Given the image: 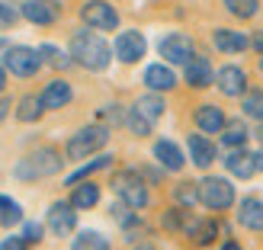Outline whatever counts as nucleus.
Listing matches in <instances>:
<instances>
[{
    "mask_svg": "<svg viewBox=\"0 0 263 250\" xmlns=\"http://www.w3.org/2000/svg\"><path fill=\"white\" fill-rule=\"evenodd\" d=\"M4 64H7V71H10V74H16V77H32L39 68H42V55H39L35 48L13 45V48H7Z\"/></svg>",
    "mask_w": 263,
    "mask_h": 250,
    "instance_id": "6",
    "label": "nucleus"
},
{
    "mask_svg": "<svg viewBox=\"0 0 263 250\" xmlns=\"http://www.w3.org/2000/svg\"><path fill=\"white\" fill-rule=\"evenodd\" d=\"M260 68H263V61H260Z\"/></svg>",
    "mask_w": 263,
    "mask_h": 250,
    "instance_id": "48",
    "label": "nucleus"
},
{
    "mask_svg": "<svg viewBox=\"0 0 263 250\" xmlns=\"http://www.w3.org/2000/svg\"><path fill=\"white\" fill-rule=\"evenodd\" d=\"M42 106L45 109H61V106H68L71 103V87L64 84V81H51L45 90H42Z\"/></svg>",
    "mask_w": 263,
    "mask_h": 250,
    "instance_id": "17",
    "label": "nucleus"
},
{
    "mask_svg": "<svg viewBox=\"0 0 263 250\" xmlns=\"http://www.w3.org/2000/svg\"><path fill=\"white\" fill-rule=\"evenodd\" d=\"M196 125L202 131H221L225 128V112L218 106H199L196 109Z\"/></svg>",
    "mask_w": 263,
    "mask_h": 250,
    "instance_id": "21",
    "label": "nucleus"
},
{
    "mask_svg": "<svg viewBox=\"0 0 263 250\" xmlns=\"http://www.w3.org/2000/svg\"><path fill=\"white\" fill-rule=\"evenodd\" d=\"M138 250H154V247H148V244H141V247H138Z\"/></svg>",
    "mask_w": 263,
    "mask_h": 250,
    "instance_id": "45",
    "label": "nucleus"
},
{
    "mask_svg": "<svg viewBox=\"0 0 263 250\" xmlns=\"http://www.w3.org/2000/svg\"><path fill=\"white\" fill-rule=\"evenodd\" d=\"M177 202L180 205H196L199 202V183H180L177 186Z\"/></svg>",
    "mask_w": 263,
    "mask_h": 250,
    "instance_id": "30",
    "label": "nucleus"
},
{
    "mask_svg": "<svg viewBox=\"0 0 263 250\" xmlns=\"http://www.w3.org/2000/svg\"><path fill=\"white\" fill-rule=\"evenodd\" d=\"M190 234L196 238V244H212L215 234H218V225H215V221H196Z\"/></svg>",
    "mask_w": 263,
    "mask_h": 250,
    "instance_id": "28",
    "label": "nucleus"
},
{
    "mask_svg": "<svg viewBox=\"0 0 263 250\" xmlns=\"http://www.w3.org/2000/svg\"><path fill=\"white\" fill-rule=\"evenodd\" d=\"M71 58L87 71H106L112 61V48L97 32H77L71 39Z\"/></svg>",
    "mask_w": 263,
    "mask_h": 250,
    "instance_id": "1",
    "label": "nucleus"
},
{
    "mask_svg": "<svg viewBox=\"0 0 263 250\" xmlns=\"http://www.w3.org/2000/svg\"><path fill=\"white\" fill-rule=\"evenodd\" d=\"M212 42L218 51H228V55H238V51H244L247 45H251V39H247L244 32H234V29H215Z\"/></svg>",
    "mask_w": 263,
    "mask_h": 250,
    "instance_id": "16",
    "label": "nucleus"
},
{
    "mask_svg": "<svg viewBox=\"0 0 263 250\" xmlns=\"http://www.w3.org/2000/svg\"><path fill=\"white\" fill-rule=\"evenodd\" d=\"M77 225V215H74V205L71 202H55L48 208V228L58 234V238H68Z\"/></svg>",
    "mask_w": 263,
    "mask_h": 250,
    "instance_id": "11",
    "label": "nucleus"
},
{
    "mask_svg": "<svg viewBox=\"0 0 263 250\" xmlns=\"http://www.w3.org/2000/svg\"><path fill=\"white\" fill-rule=\"evenodd\" d=\"M254 48H257L260 55H263V32H260V35H254Z\"/></svg>",
    "mask_w": 263,
    "mask_h": 250,
    "instance_id": "39",
    "label": "nucleus"
},
{
    "mask_svg": "<svg viewBox=\"0 0 263 250\" xmlns=\"http://www.w3.org/2000/svg\"><path fill=\"white\" fill-rule=\"evenodd\" d=\"M4 84H7V74H4V68H0V90H4Z\"/></svg>",
    "mask_w": 263,
    "mask_h": 250,
    "instance_id": "42",
    "label": "nucleus"
},
{
    "mask_svg": "<svg viewBox=\"0 0 263 250\" xmlns=\"http://www.w3.org/2000/svg\"><path fill=\"white\" fill-rule=\"evenodd\" d=\"M42 100H39V97H23L20 100V109H16V119L20 122H35L39 119V116H42Z\"/></svg>",
    "mask_w": 263,
    "mask_h": 250,
    "instance_id": "26",
    "label": "nucleus"
},
{
    "mask_svg": "<svg viewBox=\"0 0 263 250\" xmlns=\"http://www.w3.org/2000/svg\"><path fill=\"white\" fill-rule=\"evenodd\" d=\"M225 167H228L238 180H251L257 170H260V167H257V157H254L251 151H241V148H234V151L225 157Z\"/></svg>",
    "mask_w": 263,
    "mask_h": 250,
    "instance_id": "13",
    "label": "nucleus"
},
{
    "mask_svg": "<svg viewBox=\"0 0 263 250\" xmlns=\"http://www.w3.org/2000/svg\"><path fill=\"white\" fill-rule=\"evenodd\" d=\"M20 13L35 26H51L61 16V7H58V0H26Z\"/></svg>",
    "mask_w": 263,
    "mask_h": 250,
    "instance_id": "10",
    "label": "nucleus"
},
{
    "mask_svg": "<svg viewBox=\"0 0 263 250\" xmlns=\"http://www.w3.org/2000/svg\"><path fill=\"white\" fill-rule=\"evenodd\" d=\"M144 48H148V42H144V35H141L138 29L119 32V35H116V45H112L116 58L125 61V64H135L138 58H144Z\"/></svg>",
    "mask_w": 263,
    "mask_h": 250,
    "instance_id": "8",
    "label": "nucleus"
},
{
    "mask_svg": "<svg viewBox=\"0 0 263 250\" xmlns=\"http://www.w3.org/2000/svg\"><path fill=\"white\" fill-rule=\"evenodd\" d=\"M97 202H100V186L97 183H81V186H74V196H71L74 208H93Z\"/></svg>",
    "mask_w": 263,
    "mask_h": 250,
    "instance_id": "22",
    "label": "nucleus"
},
{
    "mask_svg": "<svg viewBox=\"0 0 263 250\" xmlns=\"http://www.w3.org/2000/svg\"><path fill=\"white\" fill-rule=\"evenodd\" d=\"M109 161H112V157H97L93 164H87V167H81V170H77V174H71V177H68V183H81L84 177L97 174V170H103V167H109Z\"/></svg>",
    "mask_w": 263,
    "mask_h": 250,
    "instance_id": "32",
    "label": "nucleus"
},
{
    "mask_svg": "<svg viewBox=\"0 0 263 250\" xmlns=\"http://www.w3.org/2000/svg\"><path fill=\"white\" fill-rule=\"evenodd\" d=\"M257 135H260V138H263V125H260V131H257Z\"/></svg>",
    "mask_w": 263,
    "mask_h": 250,
    "instance_id": "46",
    "label": "nucleus"
},
{
    "mask_svg": "<svg viewBox=\"0 0 263 250\" xmlns=\"http://www.w3.org/2000/svg\"><path fill=\"white\" fill-rule=\"evenodd\" d=\"M26 244H29L26 238H7L4 244H0V250H26Z\"/></svg>",
    "mask_w": 263,
    "mask_h": 250,
    "instance_id": "37",
    "label": "nucleus"
},
{
    "mask_svg": "<svg viewBox=\"0 0 263 250\" xmlns=\"http://www.w3.org/2000/svg\"><path fill=\"white\" fill-rule=\"evenodd\" d=\"M7 48H10V45H7V42H0V51H4V55H7Z\"/></svg>",
    "mask_w": 263,
    "mask_h": 250,
    "instance_id": "44",
    "label": "nucleus"
},
{
    "mask_svg": "<svg viewBox=\"0 0 263 250\" xmlns=\"http://www.w3.org/2000/svg\"><path fill=\"white\" fill-rule=\"evenodd\" d=\"M218 90L225 97H244V90H247V74L241 68H234V64H228V68H221L218 71Z\"/></svg>",
    "mask_w": 263,
    "mask_h": 250,
    "instance_id": "12",
    "label": "nucleus"
},
{
    "mask_svg": "<svg viewBox=\"0 0 263 250\" xmlns=\"http://www.w3.org/2000/svg\"><path fill=\"white\" fill-rule=\"evenodd\" d=\"M257 167H260V170H263V151H260V154H257Z\"/></svg>",
    "mask_w": 263,
    "mask_h": 250,
    "instance_id": "43",
    "label": "nucleus"
},
{
    "mask_svg": "<svg viewBox=\"0 0 263 250\" xmlns=\"http://www.w3.org/2000/svg\"><path fill=\"white\" fill-rule=\"evenodd\" d=\"M106 141H109V128L106 125H87V128L77 131V135H71V141H68V157H71V161H81V157L100 151Z\"/></svg>",
    "mask_w": 263,
    "mask_h": 250,
    "instance_id": "3",
    "label": "nucleus"
},
{
    "mask_svg": "<svg viewBox=\"0 0 263 250\" xmlns=\"http://www.w3.org/2000/svg\"><path fill=\"white\" fill-rule=\"evenodd\" d=\"M100 116H103V119H109V122H122V106H106Z\"/></svg>",
    "mask_w": 263,
    "mask_h": 250,
    "instance_id": "38",
    "label": "nucleus"
},
{
    "mask_svg": "<svg viewBox=\"0 0 263 250\" xmlns=\"http://www.w3.org/2000/svg\"><path fill=\"white\" fill-rule=\"evenodd\" d=\"M238 221L247 228V231H263V202L260 199H241L238 205Z\"/></svg>",
    "mask_w": 263,
    "mask_h": 250,
    "instance_id": "14",
    "label": "nucleus"
},
{
    "mask_svg": "<svg viewBox=\"0 0 263 250\" xmlns=\"http://www.w3.org/2000/svg\"><path fill=\"white\" fill-rule=\"evenodd\" d=\"M135 109L144 116V119H151V122H154V119H161V116H164V109H167V106H164V100H161V97L148 93V97H141V100L135 103Z\"/></svg>",
    "mask_w": 263,
    "mask_h": 250,
    "instance_id": "24",
    "label": "nucleus"
},
{
    "mask_svg": "<svg viewBox=\"0 0 263 250\" xmlns=\"http://www.w3.org/2000/svg\"><path fill=\"white\" fill-rule=\"evenodd\" d=\"M190 157H193V164L196 167H209L215 161V144L209 141V138H202V135H190Z\"/></svg>",
    "mask_w": 263,
    "mask_h": 250,
    "instance_id": "20",
    "label": "nucleus"
},
{
    "mask_svg": "<svg viewBox=\"0 0 263 250\" xmlns=\"http://www.w3.org/2000/svg\"><path fill=\"white\" fill-rule=\"evenodd\" d=\"M71 250H109V241L103 238L100 231H81V234L74 238Z\"/></svg>",
    "mask_w": 263,
    "mask_h": 250,
    "instance_id": "23",
    "label": "nucleus"
},
{
    "mask_svg": "<svg viewBox=\"0 0 263 250\" xmlns=\"http://www.w3.org/2000/svg\"><path fill=\"white\" fill-rule=\"evenodd\" d=\"M154 157L161 161L164 170H174V174H177V170H183V164H186V161H183V151L177 148L174 141H157L154 144Z\"/></svg>",
    "mask_w": 263,
    "mask_h": 250,
    "instance_id": "19",
    "label": "nucleus"
},
{
    "mask_svg": "<svg viewBox=\"0 0 263 250\" xmlns=\"http://www.w3.org/2000/svg\"><path fill=\"white\" fill-rule=\"evenodd\" d=\"M112 189L132 208H144V205H148V189H144V180L138 174H132V170H122V174L112 177Z\"/></svg>",
    "mask_w": 263,
    "mask_h": 250,
    "instance_id": "5",
    "label": "nucleus"
},
{
    "mask_svg": "<svg viewBox=\"0 0 263 250\" xmlns=\"http://www.w3.org/2000/svg\"><path fill=\"white\" fill-rule=\"evenodd\" d=\"M39 55H42L48 64H55V68H68V58H64L55 45H42V48H39Z\"/></svg>",
    "mask_w": 263,
    "mask_h": 250,
    "instance_id": "34",
    "label": "nucleus"
},
{
    "mask_svg": "<svg viewBox=\"0 0 263 250\" xmlns=\"http://www.w3.org/2000/svg\"><path fill=\"white\" fill-rule=\"evenodd\" d=\"M125 122H128V128L135 131V135H151V119H144L138 109H132V116H128Z\"/></svg>",
    "mask_w": 263,
    "mask_h": 250,
    "instance_id": "33",
    "label": "nucleus"
},
{
    "mask_svg": "<svg viewBox=\"0 0 263 250\" xmlns=\"http://www.w3.org/2000/svg\"><path fill=\"white\" fill-rule=\"evenodd\" d=\"M23 238L29 241V244H39V241H42V225L29 221V225H26V231H23Z\"/></svg>",
    "mask_w": 263,
    "mask_h": 250,
    "instance_id": "36",
    "label": "nucleus"
},
{
    "mask_svg": "<svg viewBox=\"0 0 263 250\" xmlns=\"http://www.w3.org/2000/svg\"><path fill=\"white\" fill-rule=\"evenodd\" d=\"M186 84L190 87H209L212 84V64L205 58H199V55H193L186 61Z\"/></svg>",
    "mask_w": 263,
    "mask_h": 250,
    "instance_id": "18",
    "label": "nucleus"
},
{
    "mask_svg": "<svg viewBox=\"0 0 263 250\" xmlns=\"http://www.w3.org/2000/svg\"><path fill=\"white\" fill-rule=\"evenodd\" d=\"M81 16H84V23L90 29H100V32H109V29L119 26V13H116L106 0H90V4L81 10Z\"/></svg>",
    "mask_w": 263,
    "mask_h": 250,
    "instance_id": "7",
    "label": "nucleus"
},
{
    "mask_svg": "<svg viewBox=\"0 0 263 250\" xmlns=\"http://www.w3.org/2000/svg\"><path fill=\"white\" fill-rule=\"evenodd\" d=\"M58 170H61V154L55 148H39L16 164V177L20 180H42V177L58 174Z\"/></svg>",
    "mask_w": 263,
    "mask_h": 250,
    "instance_id": "2",
    "label": "nucleus"
},
{
    "mask_svg": "<svg viewBox=\"0 0 263 250\" xmlns=\"http://www.w3.org/2000/svg\"><path fill=\"white\" fill-rule=\"evenodd\" d=\"M199 202L205 208H212V212H225L234 202V186L221 177H205L199 183Z\"/></svg>",
    "mask_w": 263,
    "mask_h": 250,
    "instance_id": "4",
    "label": "nucleus"
},
{
    "mask_svg": "<svg viewBox=\"0 0 263 250\" xmlns=\"http://www.w3.org/2000/svg\"><path fill=\"white\" fill-rule=\"evenodd\" d=\"M144 84H148V90H154V93H164V90H174L177 77L167 64H151V68L144 71Z\"/></svg>",
    "mask_w": 263,
    "mask_h": 250,
    "instance_id": "15",
    "label": "nucleus"
},
{
    "mask_svg": "<svg viewBox=\"0 0 263 250\" xmlns=\"http://www.w3.org/2000/svg\"><path fill=\"white\" fill-rule=\"evenodd\" d=\"M4 199H7V196H0V202H4Z\"/></svg>",
    "mask_w": 263,
    "mask_h": 250,
    "instance_id": "47",
    "label": "nucleus"
},
{
    "mask_svg": "<svg viewBox=\"0 0 263 250\" xmlns=\"http://www.w3.org/2000/svg\"><path fill=\"white\" fill-rule=\"evenodd\" d=\"M161 58H167L170 64H186L193 58V39L183 35V32H170L161 39Z\"/></svg>",
    "mask_w": 263,
    "mask_h": 250,
    "instance_id": "9",
    "label": "nucleus"
},
{
    "mask_svg": "<svg viewBox=\"0 0 263 250\" xmlns=\"http://www.w3.org/2000/svg\"><path fill=\"white\" fill-rule=\"evenodd\" d=\"M16 20H20L16 7H10L7 0H0V29H10V26H16Z\"/></svg>",
    "mask_w": 263,
    "mask_h": 250,
    "instance_id": "35",
    "label": "nucleus"
},
{
    "mask_svg": "<svg viewBox=\"0 0 263 250\" xmlns=\"http://www.w3.org/2000/svg\"><path fill=\"white\" fill-rule=\"evenodd\" d=\"M221 141H225L228 148H241V144H247V125L244 122H225V128H221Z\"/></svg>",
    "mask_w": 263,
    "mask_h": 250,
    "instance_id": "25",
    "label": "nucleus"
},
{
    "mask_svg": "<svg viewBox=\"0 0 263 250\" xmlns=\"http://www.w3.org/2000/svg\"><path fill=\"white\" fill-rule=\"evenodd\" d=\"M244 116L247 119H263V93L260 90H251V93H244Z\"/></svg>",
    "mask_w": 263,
    "mask_h": 250,
    "instance_id": "27",
    "label": "nucleus"
},
{
    "mask_svg": "<svg viewBox=\"0 0 263 250\" xmlns=\"http://www.w3.org/2000/svg\"><path fill=\"white\" fill-rule=\"evenodd\" d=\"M7 109H10V106H7L4 100H0V119H4V116H7Z\"/></svg>",
    "mask_w": 263,
    "mask_h": 250,
    "instance_id": "40",
    "label": "nucleus"
},
{
    "mask_svg": "<svg viewBox=\"0 0 263 250\" xmlns=\"http://www.w3.org/2000/svg\"><path fill=\"white\" fill-rule=\"evenodd\" d=\"M0 221H4V225H16V221H23V208L13 199H4L0 202Z\"/></svg>",
    "mask_w": 263,
    "mask_h": 250,
    "instance_id": "31",
    "label": "nucleus"
},
{
    "mask_svg": "<svg viewBox=\"0 0 263 250\" xmlns=\"http://www.w3.org/2000/svg\"><path fill=\"white\" fill-rule=\"evenodd\" d=\"M225 7H228L238 20H247V16H254V13H257L260 0H225Z\"/></svg>",
    "mask_w": 263,
    "mask_h": 250,
    "instance_id": "29",
    "label": "nucleus"
},
{
    "mask_svg": "<svg viewBox=\"0 0 263 250\" xmlns=\"http://www.w3.org/2000/svg\"><path fill=\"white\" fill-rule=\"evenodd\" d=\"M221 250H241V247H238V244H234V241H228V244H225V247H221Z\"/></svg>",
    "mask_w": 263,
    "mask_h": 250,
    "instance_id": "41",
    "label": "nucleus"
}]
</instances>
